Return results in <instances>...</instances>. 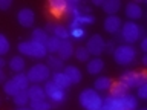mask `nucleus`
Segmentation results:
<instances>
[{
	"mask_svg": "<svg viewBox=\"0 0 147 110\" xmlns=\"http://www.w3.org/2000/svg\"><path fill=\"white\" fill-rule=\"evenodd\" d=\"M78 101L84 110H98L103 105V98L95 89H84L78 96Z\"/></svg>",
	"mask_w": 147,
	"mask_h": 110,
	"instance_id": "nucleus-1",
	"label": "nucleus"
},
{
	"mask_svg": "<svg viewBox=\"0 0 147 110\" xmlns=\"http://www.w3.org/2000/svg\"><path fill=\"white\" fill-rule=\"evenodd\" d=\"M18 52L26 55V57L29 58H37V60H41L45 57H48V52H46V48L45 44H40V43H35V41H22V43H18L17 46Z\"/></svg>",
	"mask_w": 147,
	"mask_h": 110,
	"instance_id": "nucleus-2",
	"label": "nucleus"
},
{
	"mask_svg": "<svg viewBox=\"0 0 147 110\" xmlns=\"http://www.w3.org/2000/svg\"><path fill=\"white\" fill-rule=\"evenodd\" d=\"M112 54H113L115 63L121 64V66H127V64L135 61L136 58V50L132 44H119L115 48Z\"/></svg>",
	"mask_w": 147,
	"mask_h": 110,
	"instance_id": "nucleus-3",
	"label": "nucleus"
},
{
	"mask_svg": "<svg viewBox=\"0 0 147 110\" xmlns=\"http://www.w3.org/2000/svg\"><path fill=\"white\" fill-rule=\"evenodd\" d=\"M51 75V69L43 63H37L34 66L29 67V70L26 72V76L29 82H34V84H40V82H46L49 80Z\"/></svg>",
	"mask_w": 147,
	"mask_h": 110,
	"instance_id": "nucleus-4",
	"label": "nucleus"
},
{
	"mask_svg": "<svg viewBox=\"0 0 147 110\" xmlns=\"http://www.w3.org/2000/svg\"><path fill=\"white\" fill-rule=\"evenodd\" d=\"M142 34V29H141V26L138 25V23L135 21H126V23H123V26H121V37H123V40L126 41V44H133V43H136L138 40H140V37Z\"/></svg>",
	"mask_w": 147,
	"mask_h": 110,
	"instance_id": "nucleus-5",
	"label": "nucleus"
},
{
	"mask_svg": "<svg viewBox=\"0 0 147 110\" xmlns=\"http://www.w3.org/2000/svg\"><path fill=\"white\" fill-rule=\"evenodd\" d=\"M43 89H45L46 98H49V101H52V103L58 104V103H63V101L66 99V90L61 89V87H58L52 80L46 81Z\"/></svg>",
	"mask_w": 147,
	"mask_h": 110,
	"instance_id": "nucleus-6",
	"label": "nucleus"
},
{
	"mask_svg": "<svg viewBox=\"0 0 147 110\" xmlns=\"http://www.w3.org/2000/svg\"><path fill=\"white\" fill-rule=\"evenodd\" d=\"M119 81L124 82L129 89L130 87H140L141 84H146L147 78H146V73L144 72H138V70H127L124 72Z\"/></svg>",
	"mask_w": 147,
	"mask_h": 110,
	"instance_id": "nucleus-7",
	"label": "nucleus"
},
{
	"mask_svg": "<svg viewBox=\"0 0 147 110\" xmlns=\"http://www.w3.org/2000/svg\"><path fill=\"white\" fill-rule=\"evenodd\" d=\"M86 50L89 52V55H95V57H100L103 52H106V41L103 40V37L95 34L92 35L86 43Z\"/></svg>",
	"mask_w": 147,
	"mask_h": 110,
	"instance_id": "nucleus-8",
	"label": "nucleus"
},
{
	"mask_svg": "<svg viewBox=\"0 0 147 110\" xmlns=\"http://www.w3.org/2000/svg\"><path fill=\"white\" fill-rule=\"evenodd\" d=\"M48 9L55 18L67 14V0H51L48 3Z\"/></svg>",
	"mask_w": 147,
	"mask_h": 110,
	"instance_id": "nucleus-9",
	"label": "nucleus"
},
{
	"mask_svg": "<svg viewBox=\"0 0 147 110\" xmlns=\"http://www.w3.org/2000/svg\"><path fill=\"white\" fill-rule=\"evenodd\" d=\"M17 21L20 23L23 28H31L34 26V21H35V14L31 8H23L18 11L17 14Z\"/></svg>",
	"mask_w": 147,
	"mask_h": 110,
	"instance_id": "nucleus-10",
	"label": "nucleus"
},
{
	"mask_svg": "<svg viewBox=\"0 0 147 110\" xmlns=\"http://www.w3.org/2000/svg\"><path fill=\"white\" fill-rule=\"evenodd\" d=\"M123 20L118 15H107L104 20V31L109 34H117L118 31H121Z\"/></svg>",
	"mask_w": 147,
	"mask_h": 110,
	"instance_id": "nucleus-11",
	"label": "nucleus"
},
{
	"mask_svg": "<svg viewBox=\"0 0 147 110\" xmlns=\"http://www.w3.org/2000/svg\"><path fill=\"white\" fill-rule=\"evenodd\" d=\"M126 15L130 18V21H135V20H140V18L142 17V8L140 3L136 2H129L126 5Z\"/></svg>",
	"mask_w": 147,
	"mask_h": 110,
	"instance_id": "nucleus-12",
	"label": "nucleus"
},
{
	"mask_svg": "<svg viewBox=\"0 0 147 110\" xmlns=\"http://www.w3.org/2000/svg\"><path fill=\"white\" fill-rule=\"evenodd\" d=\"M57 55L63 60V61L64 60H69L74 55V43L71 40H63L61 43H60V49H58Z\"/></svg>",
	"mask_w": 147,
	"mask_h": 110,
	"instance_id": "nucleus-13",
	"label": "nucleus"
},
{
	"mask_svg": "<svg viewBox=\"0 0 147 110\" xmlns=\"http://www.w3.org/2000/svg\"><path fill=\"white\" fill-rule=\"evenodd\" d=\"M63 73L69 78L71 84H78L81 80H83V75H81V70L78 69L77 66H66L63 69Z\"/></svg>",
	"mask_w": 147,
	"mask_h": 110,
	"instance_id": "nucleus-14",
	"label": "nucleus"
},
{
	"mask_svg": "<svg viewBox=\"0 0 147 110\" xmlns=\"http://www.w3.org/2000/svg\"><path fill=\"white\" fill-rule=\"evenodd\" d=\"M86 69L90 75H98V73H101V70L104 69V61L100 57H95V58H92L87 61Z\"/></svg>",
	"mask_w": 147,
	"mask_h": 110,
	"instance_id": "nucleus-15",
	"label": "nucleus"
},
{
	"mask_svg": "<svg viewBox=\"0 0 147 110\" xmlns=\"http://www.w3.org/2000/svg\"><path fill=\"white\" fill-rule=\"evenodd\" d=\"M28 96H29V101H40V99H46V93L45 89L40 84H34L28 87Z\"/></svg>",
	"mask_w": 147,
	"mask_h": 110,
	"instance_id": "nucleus-16",
	"label": "nucleus"
},
{
	"mask_svg": "<svg viewBox=\"0 0 147 110\" xmlns=\"http://www.w3.org/2000/svg\"><path fill=\"white\" fill-rule=\"evenodd\" d=\"M101 8H103V11L106 14L115 15V14L119 11V8H121V2H119V0H103Z\"/></svg>",
	"mask_w": 147,
	"mask_h": 110,
	"instance_id": "nucleus-17",
	"label": "nucleus"
},
{
	"mask_svg": "<svg viewBox=\"0 0 147 110\" xmlns=\"http://www.w3.org/2000/svg\"><path fill=\"white\" fill-rule=\"evenodd\" d=\"M119 101H121L123 109H126V110H136L138 109V99L130 93H126V95L119 96Z\"/></svg>",
	"mask_w": 147,
	"mask_h": 110,
	"instance_id": "nucleus-18",
	"label": "nucleus"
},
{
	"mask_svg": "<svg viewBox=\"0 0 147 110\" xmlns=\"http://www.w3.org/2000/svg\"><path fill=\"white\" fill-rule=\"evenodd\" d=\"M60 43H61V40H58L57 37L51 35L49 38L46 40V43H45L46 52H48L49 55H55L58 52V49H60Z\"/></svg>",
	"mask_w": 147,
	"mask_h": 110,
	"instance_id": "nucleus-19",
	"label": "nucleus"
},
{
	"mask_svg": "<svg viewBox=\"0 0 147 110\" xmlns=\"http://www.w3.org/2000/svg\"><path fill=\"white\" fill-rule=\"evenodd\" d=\"M94 21H95V17L92 15V14H86V15H77V17H74L71 26H72V28H75V26L83 28L84 25H92Z\"/></svg>",
	"mask_w": 147,
	"mask_h": 110,
	"instance_id": "nucleus-20",
	"label": "nucleus"
},
{
	"mask_svg": "<svg viewBox=\"0 0 147 110\" xmlns=\"http://www.w3.org/2000/svg\"><path fill=\"white\" fill-rule=\"evenodd\" d=\"M52 81H54L58 87H61V89H64V90H66L67 87L72 86L71 81H69V78L64 75L63 72H54V73H52Z\"/></svg>",
	"mask_w": 147,
	"mask_h": 110,
	"instance_id": "nucleus-21",
	"label": "nucleus"
},
{
	"mask_svg": "<svg viewBox=\"0 0 147 110\" xmlns=\"http://www.w3.org/2000/svg\"><path fill=\"white\" fill-rule=\"evenodd\" d=\"M25 58L20 57V55H16V57H12L9 60V69H11L12 72L16 73H20L23 69H25Z\"/></svg>",
	"mask_w": 147,
	"mask_h": 110,
	"instance_id": "nucleus-22",
	"label": "nucleus"
},
{
	"mask_svg": "<svg viewBox=\"0 0 147 110\" xmlns=\"http://www.w3.org/2000/svg\"><path fill=\"white\" fill-rule=\"evenodd\" d=\"M129 92V87L124 84V82L121 81H117V82H112V86H110V95L112 96H117V98H119V96L126 95Z\"/></svg>",
	"mask_w": 147,
	"mask_h": 110,
	"instance_id": "nucleus-23",
	"label": "nucleus"
},
{
	"mask_svg": "<svg viewBox=\"0 0 147 110\" xmlns=\"http://www.w3.org/2000/svg\"><path fill=\"white\" fill-rule=\"evenodd\" d=\"M12 81L16 82V86L18 87V90L23 92V90H28V87H29V80H28V76H26V73H17V75H14L12 76Z\"/></svg>",
	"mask_w": 147,
	"mask_h": 110,
	"instance_id": "nucleus-24",
	"label": "nucleus"
},
{
	"mask_svg": "<svg viewBox=\"0 0 147 110\" xmlns=\"http://www.w3.org/2000/svg\"><path fill=\"white\" fill-rule=\"evenodd\" d=\"M46 66L54 72H60V69H63L64 63L58 55H48V64H46Z\"/></svg>",
	"mask_w": 147,
	"mask_h": 110,
	"instance_id": "nucleus-25",
	"label": "nucleus"
},
{
	"mask_svg": "<svg viewBox=\"0 0 147 110\" xmlns=\"http://www.w3.org/2000/svg\"><path fill=\"white\" fill-rule=\"evenodd\" d=\"M31 38H32V41H35V43L45 44L46 40L49 38V34L45 29H41V28H35V29L32 31V34H31Z\"/></svg>",
	"mask_w": 147,
	"mask_h": 110,
	"instance_id": "nucleus-26",
	"label": "nucleus"
},
{
	"mask_svg": "<svg viewBox=\"0 0 147 110\" xmlns=\"http://www.w3.org/2000/svg\"><path fill=\"white\" fill-rule=\"evenodd\" d=\"M52 35L57 37L58 40H71L69 38V28L67 26H63V25H55L54 26V31H52Z\"/></svg>",
	"mask_w": 147,
	"mask_h": 110,
	"instance_id": "nucleus-27",
	"label": "nucleus"
},
{
	"mask_svg": "<svg viewBox=\"0 0 147 110\" xmlns=\"http://www.w3.org/2000/svg\"><path fill=\"white\" fill-rule=\"evenodd\" d=\"M112 82L113 81L109 76H98L94 82V87H95V90H109Z\"/></svg>",
	"mask_w": 147,
	"mask_h": 110,
	"instance_id": "nucleus-28",
	"label": "nucleus"
},
{
	"mask_svg": "<svg viewBox=\"0 0 147 110\" xmlns=\"http://www.w3.org/2000/svg\"><path fill=\"white\" fill-rule=\"evenodd\" d=\"M86 29L84 28H80V26H75V28H69V38L75 40V41H80V40H84L86 37Z\"/></svg>",
	"mask_w": 147,
	"mask_h": 110,
	"instance_id": "nucleus-29",
	"label": "nucleus"
},
{
	"mask_svg": "<svg viewBox=\"0 0 147 110\" xmlns=\"http://www.w3.org/2000/svg\"><path fill=\"white\" fill-rule=\"evenodd\" d=\"M12 98H14V104H16L17 107H26V105L31 103L29 96H28V90L18 92L16 96H12Z\"/></svg>",
	"mask_w": 147,
	"mask_h": 110,
	"instance_id": "nucleus-30",
	"label": "nucleus"
},
{
	"mask_svg": "<svg viewBox=\"0 0 147 110\" xmlns=\"http://www.w3.org/2000/svg\"><path fill=\"white\" fill-rule=\"evenodd\" d=\"M3 92H5L6 95H9V96H16L20 90H18V87L16 86V82H14L12 78H11V80H6V81H5V84H3Z\"/></svg>",
	"mask_w": 147,
	"mask_h": 110,
	"instance_id": "nucleus-31",
	"label": "nucleus"
},
{
	"mask_svg": "<svg viewBox=\"0 0 147 110\" xmlns=\"http://www.w3.org/2000/svg\"><path fill=\"white\" fill-rule=\"evenodd\" d=\"M74 55H75V58L78 60V61H83V63H87V61H89V58H90V55L86 50L84 46H80V48L74 49Z\"/></svg>",
	"mask_w": 147,
	"mask_h": 110,
	"instance_id": "nucleus-32",
	"label": "nucleus"
},
{
	"mask_svg": "<svg viewBox=\"0 0 147 110\" xmlns=\"http://www.w3.org/2000/svg\"><path fill=\"white\" fill-rule=\"evenodd\" d=\"M31 109L34 110H51L52 104L48 99H40V101H31Z\"/></svg>",
	"mask_w": 147,
	"mask_h": 110,
	"instance_id": "nucleus-33",
	"label": "nucleus"
},
{
	"mask_svg": "<svg viewBox=\"0 0 147 110\" xmlns=\"http://www.w3.org/2000/svg\"><path fill=\"white\" fill-rule=\"evenodd\" d=\"M9 48H11V44H9V40L6 38V35L0 34V57L6 55L9 52Z\"/></svg>",
	"mask_w": 147,
	"mask_h": 110,
	"instance_id": "nucleus-34",
	"label": "nucleus"
},
{
	"mask_svg": "<svg viewBox=\"0 0 147 110\" xmlns=\"http://www.w3.org/2000/svg\"><path fill=\"white\" fill-rule=\"evenodd\" d=\"M138 98H141V99H147V82L146 84H141L140 87H138Z\"/></svg>",
	"mask_w": 147,
	"mask_h": 110,
	"instance_id": "nucleus-35",
	"label": "nucleus"
},
{
	"mask_svg": "<svg viewBox=\"0 0 147 110\" xmlns=\"http://www.w3.org/2000/svg\"><path fill=\"white\" fill-rule=\"evenodd\" d=\"M12 2L11 0H0V9H3V11H6V9L11 8Z\"/></svg>",
	"mask_w": 147,
	"mask_h": 110,
	"instance_id": "nucleus-36",
	"label": "nucleus"
},
{
	"mask_svg": "<svg viewBox=\"0 0 147 110\" xmlns=\"http://www.w3.org/2000/svg\"><path fill=\"white\" fill-rule=\"evenodd\" d=\"M6 81V73L3 72V69H0V84H5Z\"/></svg>",
	"mask_w": 147,
	"mask_h": 110,
	"instance_id": "nucleus-37",
	"label": "nucleus"
},
{
	"mask_svg": "<svg viewBox=\"0 0 147 110\" xmlns=\"http://www.w3.org/2000/svg\"><path fill=\"white\" fill-rule=\"evenodd\" d=\"M141 50L142 52H147V38H142V41H141Z\"/></svg>",
	"mask_w": 147,
	"mask_h": 110,
	"instance_id": "nucleus-38",
	"label": "nucleus"
},
{
	"mask_svg": "<svg viewBox=\"0 0 147 110\" xmlns=\"http://www.w3.org/2000/svg\"><path fill=\"white\" fill-rule=\"evenodd\" d=\"M106 49H107V52H113V50H115V44L113 43H106Z\"/></svg>",
	"mask_w": 147,
	"mask_h": 110,
	"instance_id": "nucleus-39",
	"label": "nucleus"
},
{
	"mask_svg": "<svg viewBox=\"0 0 147 110\" xmlns=\"http://www.w3.org/2000/svg\"><path fill=\"white\" fill-rule=\"evenodd\" d=\"M54 26H55V25H52V23H48V25H46V29H45V31H46V32H48V31H49V32H52V31H54Z\"/></svg>",
	"mask_w": 147,
	"mask_h": 110,
	"instance_id": "nucleus-40",
	"label": "nucleus"
},
{
	"mask_svg": "<svg viewBox=\"0 0 147 110\" xmlns=\"http://www.w3.org/2000/svg\"><path fill=\"white\" fill-rule=\"evenodd\" d=\"M92 5H94V6H101V5H103V0H94Z\"/></svg>",
	"mask_w": 147,
	"mask_h": 110,
	"instance_id": "nucleus-41",
	"label": "nucleus"
},
{
	"mask_svg": "<svg viewBox=\"0 0 147 110\" xmlns=\"http://www.w3.org/2000/svg\"><path fill=\"white\" fill-rule=\"evenodd\" d=\"M98 110H113V109H110V107H107V105H104V104H103Z\"/></svg>",
	"mask_w": 147,
	"mask_h": 110,
	"instance_id": "nucleus-42",
	"label": "nucleus"
},
{
	"mask_svg": "<svg viewBox=\"0 0 147 110\" xmlns=\"http://www.w3.org/2000/svg\"><path fill=\"white\" fill-rule=\"evenodd\" d=\"M3 66H5V60L3 57H0V69H3Z\"/></svg>",
	"mask_w": 147,
	"mask_h": 110,
	"instance_id": "nucleus-43",
	"label": "nucleus"
},
{
	"mask_svg": "<svg viewBox=\"0 0 147 110\" xmlns=\"http://www.w3.org/2000/svg\"><path fill=\"white\" fill-rule=\"evenodd\" d=\"M17 110H34V109H31V107H18Z\"/></svg>",
	"mask_w": 147,
	"mask_h": 110,
	"instance_id": "nucleus-44",
	"label": "nucleus"
},
{
	"mask_svg": "<svg viewBox=\"0 0 147 110\" xmlns=\"http://www.w3.org/2000/svg\"><path fill=\"white\" fill-rule=\"evenodd\" d=\"M142 64H147V57H146V55L142 57Z\"/></svg>",
	"mask_w": 147,
	"mask_h": 110,
	"instance_id": "nucleus-45",
	"label": "nucleus"
},
{
	"mask_svg": "<svg viewBox=\"0 0 147 110\" xmlns=\"http://www.w3.org/2000/svg\"><path fill=\"white\" fill-rule=\"evenodd\" d=\"M119 110H126V109H119Z\"/></svg>",
	"mask_w": 147,
	"mask_h": 110,
	"instance_id": "nucleus-46",
	"label": "nucleus"
},
{
	"mask_svg": "<svg viewBox=\"0 0 147 110\" xmlns=\"http://www.w3.org/2000/svg\"><path fill=\"white\" fill-rule=\"evenodd\" d=\"M141 110H147V109H141Z\"/></svg>",
	"mask_w": 147,
	"mask_h": 110,
	"instance_id": "nucleus-47",
	"label": "nucleus"
},
{
	"mask_svg": "<svg viewBox=\"0 0 147 110\" xmlns=\"http://www.w3.org/2000/svg\"><path fill=\"white\" fill-rule=\"evenodd\" d=\"M0 103H2V99H0Z\"/></svg>",
	"mask_w": 147,
	"mask_h": 110,
	"instance_id": "nucleus-48",
	"label": "nucleus"
}]
</instances>
